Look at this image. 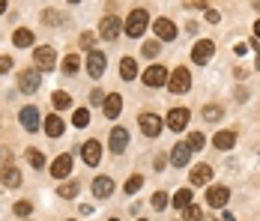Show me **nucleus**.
Masks as SVG:
<instances>
[{"label": "nucleus", "mask_w": 260, "mask_h": 221, "mask_svg": "<svg viewBox=\"0 0 260 221\" xmlns=\"http://www.w3.org/2000/svg\"><path fill=\"white\" fill-rule=\"evenodd\" d=\"M146 24H150V12H146V9H132L129 18H126V24H123V30H126V36L138 39V36H144Z\"/></svg>", "instance_id": "f257e3e1"}, {"label": "nucleus", "mask_w": 260, "mask_h": 221, "mask_svg": "<svg viewBox=\"0 0 260 221\" xmlns=\"http://www.w3.org/2000/svg\"><path fill=\"white\" fill-rule=\"evenodd\" d=\"M33 60H36V72H51L57 66V51L51 45H42L33 51Z\"/></svg>", "instance_id": "f03ea898"}, {"label": "nucleus", "mask_w": 260, "mask_h": 221, "mask_svg": "<svg viewBox=\"0 0 260 221\" xmlns=\"http://www.w3.org/2000/svg\"><path fill=\"white\" fill-rule=\"evenodd\" d=\"M168 87H171V93H185V90L192 87V72L185 69V66L173 69V75L168 78Z\"/></svg>", "instance_id": "7ed1b4c3"}, {"label": "nucleus", "mask_w": 260, "mask_h": 221, "mask_svg": "<svg viewBox=\"0 0 260 221\" xmlns=\"http://www.w3.org/2000/svg\"><path fill=\"white\" fill-rule=\"evenodd\" d=\"M138 126H141V132H144L146 138H156L165 123H162V117H156V114H141V117H138Z\"/></svg>", "instance_id": "20e7f679"}, {"label": "nucleus", "mask_w": 260, "mask_h": 221, "mask_svg": "<svg viewBox=\"0 0 260 221\" xmlns=\"http://www.w3.org/2000/svg\"><path fill=\"white\" fill-rule=\"evenodd\" d=\"M120 30H123V24H120L117 15H105L102 24H99V36H102V39H117Z\"/></svg>", "instance_id": "39448f33"}, {"label": "nucleus", "mask_w": 260, "mask_h": 221, "mask_svg": "<svg viewBox=\"0 0 260 221\" xmlns=\"http://www.w3.org/2000/svg\"><path fill=\"white\" fill-rule=\"evenodd\" d=\"M228 200H231V192H228L225 186H209V189H206V203H209L212 209L228 206Z\"/></svg>", "instance_id": "423d86ee"}, {"label": "nucleus", "mask_w": 260, "mask_h": 221, "mask_svg": "<svg viewBox=\"0 0 260 221\" xmlns=\"http://www.w3.org/2000/svg\"><path fill=\"white\" fill-rule=\"evenodd\" d=\"M39 72L36 69H24V72H18V87L24 90V93H36L39 90Z\"/></svg>", "instance_id": "0eeeda50"}, {"label": "nucleus", "mask_w": 260, "mask_h": 221, "mask_svg": "<svg viewBox=\"0 0 260 221\" xmlns=\"http://www.w3.org/2000/svg\"><path fill=\"white\" fill-rule=\"evenodd\" d=\"M144 84L146 87H162V84H168V69L165 66H150L144 72Z\"/></svg>", "instance_id": "6e6552de"}, {"label": "nucleus", "mask_w": 260, "mask_h": 221, "mask_svg": "<svg viewBox=\"0 0 260 221\" xmlns=\"http://www.w3.org/2000/svg\"><path fill=\"white\" fill-rule=\"evenodd\" d=\"M108 146H111V153H123L126 146H129V132L123 129V126H117V129H111V140H108Z\"/></svg>", "instance_id": "1a4fd4ad"}, {"label": "nucleus", "mask_w": 260, "mask_h": 221, "mask_svg": "<svg viewBox=\"0 0 260 221\" xmlns=\"http://www.w3.org/2000/svg\"><path fill=\"white\" fill-rule=\"evenodd\" d=\"M185 123H189V108H173V110H168V129L171 132H182Z\"/></svg>", "instance_id": "9d476101"}, {"label": "nucleus", "mask_w": 260, "mask_h": 221, "mask_svg": "<svg viewBox=\"0 0 260 221\" xmlns=\"http://www.w3.org/2000/svg\"><path fill=\"white\" fill-rule=\"evenodd\" d=\"M212 54H215V42H209V39H201V42L192 48V60H195V63H201V66H203V63H209V57H212Z\"/></svg>", "instance_id": "9b49d317"}, {"label": "nucleus", "mask_w": 260, "mask_h": 221, "mask_svg": "<svg viewBox=\"0 0 260 221\" xmlns=\"http://www.w3.org/2000/svg\"><path fill=\"white\" fill-rule=\"evenodd\" d=\"M153 30H156V36H159L162 42L176 39V24H173V21H168V18H159V21L153 24Z\"/></svg>", "instance_id": "f8f14e48"}, {"label": "nucleus", "mask_w": 260, "mask_h": 221, "mask_svg": "<svg viewBox=\"0 0 260 221\" xmlns=\"http://www.w3.org/2000/svg\"><path fill=\"white\" fill-rule=\"evenodd\" d=\"M69 173H72V156L63 153V156H57V162L51 165V176H54V179H66Z\"/></svg>", "instance_id": "ddd939ff"}, {"label": "nucleus", "mask_w": 260, "mask_h": 221, "mask_svg": "<svg viewBox=\"0 0 260 221\" xmlns=\"http://www.w3.org/2000/svg\"><path fill=\"white\" fill-rule=\"evenodd\" d=\"M81 156H84L87 165H99V162H102V143H99V140H87V143L81 146Z\"/></svg>", "instance_id": "4468645a"}, {"label": "nucleus", "mask_w": 260, "mask_h": 221, "mask_svg": "<svg viewBox=\"0 0 260 221\" xmlns=\"http://www.w3.org/2000/svg\"><path fill=\"white\" fill-rule=\"evenodd\" d=\"M18 123L24 126V132H36V129H39V114H36V108H21Z\"/></svg>", "instance_id": "2eb2a0df"}, {"label": "nucleus", "mask_w": 260, "mask_h": 221, "mask_svg": "<svg viewBox=\"0 0 260 221\" xmlns=\"http://www.w3.org/2000/svg\"><path fill=\"white\" fill-rule=\"evenodd\" d=\"M87 72H90V78H99L105 72V54L102 51H90L87 54Z\"/></svg>", "instance_id": "dca6fc26"}, {"label": "nucleus", "mask_w": 260, "mask_h": 221, "mask_svg": "<svg viewBox=\"0 0 260 221\" xmlns=\"http://www.w3.org/2000/svg\"><path fill=\"white\" fill-rule=\"evenodd\" d=\"M102 108H105V117H120V110H123V99H120V93H111V96H105V102H102Z\"/></svg>", "instance_id": "f3484780"}, {"label": "nucleus", "mask_w": 260, "mask_h": 221, "mask_svg": "<svg viewBox=\"0 0 260 221\" xmlns=\"http://www.w3.org/2000/svg\"><path fill=\"white\" fill-rule=\"evenodd\" d=\"M233 143H236V132H233V129L215 132V138H212V146H215V150H231Z\"/></svg>", "instance_id": "a211bd4d"}, {"label": "nucleus", "mask_w": 260, "mask_h": 221, "mask_svg": "<svg viewBox=\"0 0 260 221\" xmlns=\"http://www.w3.org/2000/svg\"><path fill=\"white\" fill-rule=\"evenodd\" d=\"M111 192H114V179L111 176H96L93 179V194L96 197H108Z\"/></svg>", "instance_id": "6ab92c4d"}, {"label": "nucleus", "mask_w": 260, "mask_h": 221, "mask_svg": "<svg viewBox=\"0 0 260 221\" xmlns=\"http://www.w3.org/2000/svg\"><path fill=\"white\" fill-rule=\"evenodd\" d=\"M212 179V167L209 165H195L192 167V186H206Z\"/></svg>", "instance_id": "aec40b11"}, {"label": "nucleus", "mask_w": 260, "mask_h": 221, "mask_svg": "<svg viewBox=\"0 0 260 221\" xmlns=\"http://www.w3.org/2000/svg\"><path fill=\"white\" fill-rule=\"evenodd\" d=\"M189 156H192V150H189L185 143H176L173 150H171V162H173L176 167H185V165H189Z\"/></svg>", "instance_id": "412c9836"}, {"label": "nucleus", "mask_w": 260, "mask_h": 221, "mask_svg": "<svg viewBox=\"0 0 260 221\" xmlns=\"http://www.w3.org/2000/svg\"><path fill=\"white\" fill-rule=\"evenodd\" d=\"M0 182H3L6 189H18L21 186V173L15 167H3V170H0Z\"/></svg>", "instance_id": "4be33fe9"}, {"label": "nucleus", "mask_w": 260, "mask_h": 221, "mask_svg": "<svg viewBox=\"0 0 260 221\" xmlns=\"http://www.w3.org/2000/svg\"><path fill=\"white\" fill-rule=\"evenodd\" d=\"M12 42H15L18 48H30V45H33V30L18 27V30H15V36H12Z\"/></svg>", "instance_id": "5701e85b"}, {"label": "nucleus", "mask_w": 260, "mask_h": 221, "mask_svg": "<svg viewBox=\"0 0 260 221\" xmlns=\"http://www.w3.org/2000/svg\"><path fill=\"white\" fill-rule=\"evenodd\" d=\"M45 132H48V138H60V135H63V120H60L57 114L45 117Z\"/></svg>", "instance_id": "b1692460"}, {"label": "nucleus", "mask_w": 260, "mask_h": 221, "mask_svg": "<svg viewBox=\"0 0 260 221\" xmlns=\"http://www.w3.org/2000/svg\"><path fill=\"white\" fill-rule=\"evenodd\" d=\"M195 200H192V189H179L176 194H173V206L176 209H189Z\"/></svg>", "instance_id": "393cba45"}, {"label": "nucleus", "mask_w": 260, "mask_h": 221, "mask_svg": "<svg viewBox=\"0 0 260 221\" xmlns=\"http://www.w3.org/2000/svg\"><path fill=\"white\" fill-rule=\"evenodd\" d=\"M120 75H123L126 81H132V78L138 75V63H135L132 57H123V60H120Z\"/></svg>", "instance_id": "a878e982"}, {"label": "nucleus", "mask_w": 260, "mask_h": 221, "mask_svg": "<svg viewBox=\"0 0 260 221\" xmlns=\"http://www.w3.org/2000/svg\"><path fill=\"white\" fill-rule=\"evenodd\" d=\"M78 192H81V186H78V182H63V186L57 189V194H60L63 200H72V197H78Z\"/></svg>", "instance_id": "bb28decb"}, {"label": "nucleus", "mask_w": 260, "mask_h": 221, "mask_svg": "<svg viewBox=\"0 0 260 221\" xmlns=\"http://www.w3.org/2000/svg\"><path fill=\"white\" fill-rule=\"evenodd\" d=\"M78 66H81V57L78 54H66V60H63V72H66V75H75Z\"/></svg>", "instance_id": "cd10ccee"}, {"label": "nucleus", "mask_w": 260, "mask_h": 221, "mask_svg": "<svg viewBox=\"0 0 260 221\" xmlns=\"http://www.w3.org/2000/svg\"><path fill=\"white\" fill-rule=\"evenodd\" d=\"M51 102H54V108H60V110L72 108V96H69V93H63V90H57V93L51 96Z\"/></svg>", "instance_id": "c85d7f7f"}, {"label": "nucleus", "mask_w": 260, "mask_h": 221, "mask_svg": "<svg viewBox=\"0 0 260 221\" xmlns=\"http://www.w3.org/2000/svg\"><path fill=\"white\" fill-rule=\"evenodd\" d=\"M141 186H144V176H141V173H132V176L126 179V186H123V189H126V194H135Z\"/></svg>", "instance_id": "c756f323"}, {"label": "nucleus", "mask_w": 260, "mask_h": 221, "mask_svg": "<svg viewBox=\"0 0 260 221\" xmlns=\"http://www.w3.org/2000/svg\"><path fill=\"white\" fill-rule=\"evenodd\" d=\"M27 162H30L33 167H45V156L36 150V146H30V150H27Z\"/></svg>", "instance_id": "7c9ffc66"}, {"label": "nucleus", "mask_w": 260, "mask_h": 221, "mask_svg": "<svg viewBox=\"0 0 260 221\" xmlns=\"http://www.w3.org/2000/svg\"><path fill=\"white\" fill-rule=\"evenodd\" d=\"M185 146H189L192 153H198L201 146H203V135H201V132H192V135H189V140H185Z\"/></svg>", "instance_id": "2f4dec72"}, {"label": "nucleus", "mask_w": 260, "mask_h": 221, "mask_svg": "<svg viewBox=\"0 0 260 221\" xmlns=\"http://www.w3.org/2000/svg\"><path fill=\"white\" fill-rule=\"evenodd\" d=\"M72 123H75L78 129H84V126L90 123V114H87V110H84V108H78V110H75V117H72Z\"/></svg>", "instance_id": "473e14b6"}, {"label": "nucleus", "mask_w": 260, "mask_h": 221, "mask_svg": "<svg viewBox=\"0 0 260 221\" xmlns=\"http://www.w3.org/2000/svg\"><path fill=\"white\" fill-rule=\"evenodd\" d=\"M81 48H87V51H96V33H81Z\"/></svg>", "instance_id": "72a5a7b5"}, {"label": "nucleus", "mask_w": 260, "mask_h": 221, "mask_svg": "<svg viewBox=\"0 0 260 221\" xmlns=\"http://www.w3.org/2000/svg\"><path fill=\"white\" fill-rule=\"evenodd\" d=\"M221 114H225V110H221L218 105H206V108H203V117H206L209 123H212V120H218Z\"/></svg>", "instance_id": "f704fd0d"}, {"label": "nucleus", "mask_w": 260, "mask_h": 221, "mask_svg": "<svg viewBox=\"0 0 260 221\" xmlns=\"http://www.w3.org/2000/svg\"><path fill=\"white\" fill-rule=\"evenodd\" d=\"M182 221H201V209L192 203L189 209H182Z\"/></svg>", "instance_id": "c9c22d12"}, {"label": "nucleus", "mask_w": 260, "mask_h": 221, "mask_svg": "<svg viewBox=\"0 0 260 221\" xmlns=\"http://www.w3.org/2000/svg\"><path fill=\"white\" fill-rule=\"evenodd\" d=\"M30 209H33V203H27V200H18V203H15V215H18V218H27Z\"/></svg>", "instance_id": "e433bc0d"}, {"label": "nucleus", "mask_w": 260, "mask_h": 221, "mask_svg": "<svg viewBox=\"0 0 260 221\" xmlns=\"http://www.w3.org/2000/svg\"><path fill=\"white\" fill-rule=\"evenodd\" d=\"M168 206V194L165 192H156L153 194V209H165Z\"/></svg>", "instance_id": "4c0bfd02"}, {"label": "nucleus", "mask_w": 260, "mask_h": 221, "mask_svg": "<svg viewBox=\"0 0 260 221\" xmlns=\"http://www.w3.org/2000/svg\"><path fill=\"white\" fill-rule=\"evenodd\" d=\"M9 69H12V57L9 54H0V75H6Z\"/></svg>", "instance_id": "58836bf2"}, {"label": "nucleus", "mask_w": 260, "mask_h": 221, "mask_svg": "<svg viewBox=\"0 0 260 221\" xmlns=\"http://www.w3.org/2000/svg\"><path fill=\"white\" fill-rule=\"evenodd\" d=\"M159 54V42H144V57H156Z\"/></svg>", "instance_id": "ea45409f"}, {"label": "nucleus", "mask_w": 260, "mask_h": 221, "mask_svg": "<svg viewBox=\"0 0 260 221\" xmlns=\"http://www.w3.org/2000/svg\"><path fill=\"white\" fill-rule=\"evenodd\" d=\"M206 21H212V24H215V21H218V12H215V9H209V12H206Z\"/></svg>", "instance_id": "a19ab883"}, {"label": "nucleus", "mask_w": 260, "mask_h": 221, "mask_svg": "<svg viewBox=\"0 0 260 221\" xmlns=\"http://www.w3.org/2000/svg\"><path fill=\"white\" fill-rule=\"evenodd\" d=\"M233 51H236V54H239V57H242V54H245V51H248V45H242V42H239V45H233Z\"/></svg>", "instance_id": "79ce46f5"}, {"label": "nucleus", "mask_w": 260, "mask_h": 221, "mask_svg": "<svg viewBox=\"0 0 260 221\" xmlns=\"http://www.w3.org/2000/svg\"><path fill=\"white\" fill-rule=\"evenodd\" d=\"M90 99H93V102H105V96H102L99 90H93V93H90Z\"/></svg>", "instance_id": "37998d69"}, {"label": "nucleus", "mask_w": 260, "mask_h": 221, "mask_svg": "<svg viewBox=\"0 0 260 221\" xmlns=\"http://www.w3.org/2000/svg\"><path fill=\"white\" fill-rule=\"evenodd\" d=\"M254 33H257V39H260V18L254 21Z\"/></svg>", "instance_id": "c03bdc74"}, {"label": "nucleus", "mask_w": 260, "mask_h": 221, "mask_svg": "<svg viewBox=\"0 0 260 221\" xmlns=\"http://www.w3.org/2000/svg\"><path fill=\"white\" fill-rule=\"evenodd\" d=\"M0 12H6V0H0Z\"/></svg>", "instance_id": "a18cd8bd"}, {"label": "nucleus", "mask_w": 260, "mask_h": 221, "mask_svg": "<svg viewBox=\"0 0 260 221\" xmlns=\"http://www.w3.org/2000/svg\"><path fill=\"white\" fill-rule=\"evenodd\" d=\"M108 221H120V218H108Z\"/></svg>", "instance_id": "49530a36"}, {"label": "nucleus", "mask_w": 260, "mask_h": 221, "mask_svg": "<svg viewBox=\"0 0 260 221\" xmlns=\"http://www.w3.org/2000/svg\"><path fill=\"white\" fill-rule=\"evenodd\" d=\"M138 221H146V218H138Z\"/></svg>", "instance_id": "de8ad7c7"}, {"label": "nucleus", "mask_w": 260, "mask_h": 221, "mask_svg": "<svg viewBox=\"0 0 260 221\" xmlns=\"http://www.w3.org/2000/svg\"><path fill=\"white\" fill-rule=\"evenodd\" d=\"M69 221H72V218H69Z\"/></svg>", "instance_id": "09e8293b"}, {"label": "nucleus", "mask_w": 260, "mask_h": 221, "mask_svg": "<svg viewBox=\"0 0 260 221\" xmlns=\"http://www.w3.org/2000/svg\"><path fill=\"white\" fill-rule=\"evenodd\" d=\"M24 221H27V218H24Z\"/></svg>", "instance_id": "8fccbe9b"}]
</instances>
